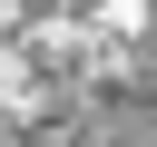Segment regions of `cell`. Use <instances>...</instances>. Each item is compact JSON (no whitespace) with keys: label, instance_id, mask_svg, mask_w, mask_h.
Segmentation results:
<instances>
[{"label":"cell","instance_id":"1","mask_svg":"<svg viewBox=\"0 0 157 147\" xmlns=\"http://www.w3.org/2000/svg\"><path fill=\"white\" fill-rule=\"evenodd\" d=\"M20 147H157V39L128 49L118 69L78 78Z\"/></svg>","mask_w":157,"mask_h":147}]
</instances>
